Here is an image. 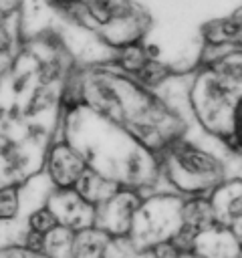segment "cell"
<instances>
[{
    "label": "cell",
    "instance_id": "obj_1",
    "mask_svg": "<svg viewBox=\"0 0 242 258\" xmlns=\"http://www.w3.org/2000/svg\"><path fill=\"white\" fill-rule=\"evenodd\" d=\"M157 159L159 173L171 183V187L192 198L210 196L222 181H226L224 161L216 153L182 135L169 141Z\"/></svg>",
    "mask_w": 242,
    "mask_h": 258
},
{
    "label": "cell",
    "instance_id": "obj_2",
    "mask_svg": "<svg viewBox=\"0 0 242 258\" xmlns=\"http://www.w3.org/2000/svg\"><path fill=\"white\" fill-rule=\"evenodd\" d=\"M182 204L173 196H157L141 202L129 232V240L139 248H153L161 242L177 240L182 232Z\"/></svg>",
    "mask_w": 242,
    "mask_h": 258
},
{
    "label": "cell",
    "instance_id": "obj_3",
    "mask_svg": "<svg viewBox=\"0 0 242 258\" xmlns=\"http://www.w3.org/2000/svg\"><path fill=\"white\" fill-rule=\"evenodd\" d=\"M44 171L48 183L54 189H75V185L87 171V163L81 153L63 139L48 147L44 157Z\"/></svg>",
    "mask_w": 242,
    "mask_h": 258
},
{
    "label": "cell",
    "instance_id": "obj_4",
    "mask_svg": "<svg viewBox=\"0 0 242 258\" xmlns=\"http://www.w3.org/2000/svg\"><path fill=\"white\" fill-rule=\"evenodd\" d=\"M139 204L133 189H119L109 202L95 210V228L107 232L111 238L129 236Z\"/></svg>",
    "mask_w": 242,
    "mask_h": 258
},
{
    "label": "cell",
    "instance_id": "obj_5",
    "mask_svg": "<svg viewBox=\"0 0 242 258\" xmlns=\"http://www.w3.org/2000/svg\"><path fill=\"white\" fill-rule=\"evenodd\" d=\"M56 222L73 232L95 226V208L87 204L75 189H52L44 204Z\"/></svg>",
    "mask_w": 242,
    "mask_h": 258
},
{
    "label": "cell",
    "instance_id": "obj_6",
    "mask_svg": "<svg viewBox=\"0 0 242 258\" xmlns=\"http://www.w3.org/2000/svg\"><path fill=\"white\" fill-rule=\"evenodd\" d=\"M190 250L196 252L202 258H240L242 256V244L238 242L232 228L214 224L208 230L200 232L192 244Z\"/></svg>",
    "mask_w": 242,
    "mask_h": 258
},
{
    "label": "cell",
    "instance_id": "obj_7",
    "mask_svg": "<svg viewBox=\"0 0 242 258\" xmlns=\"http://www.w3.org/2000/svg\"><path fill=\"white\" fill-rule=\"evenodd\" d=\"M210 206L214 210L216 222L222 226H232L242 218V179L222 181L210 196Z\"/></svg>",
    "mask_w": 242,
    "mask_h": 258
},
{
    "label": "cell",
    "instance_id": "obj_8",
    "mask_svg": "<svg viewBox=\"0 0 242 258\" xmlns=\"http://www.w3.org/2000/svg\"><path fill=\"white\" fill-rule=\"evenodd\" d=\"M119 189H123V187L117 181H113V179H109V177H105V175H101V173H97L89 167L83 173V177L79 179V183L75 185V191L87 204H91L95 210L99 206H103L105 202H109Z\"/></svg>",
    "mask_w": 242,
    "mask_h": 258
},
{
    "label": "cell",
    "instance_id": "obj_9",
    "mask_svg": "<svg viewBox=\"0 0 242 258\" xmlns=\"http://www.w3.org/2000/svg\"><path fill=\"white\" fill-rule=\"evenodd\" d=\"M111 236L95 226L77 230L73 236L71 258H105Z\"/></svg>",
    "mask_w": 242,
    "mask_h": 258
},
{
    "label": "cell",
    "instance_id": "obj_10",
    "mask_svg": "<svg viewBox=\"0 0 242 258\" xmlns=\"http://www.w3.org/2000/svg\"><path fill=\"white\" fill-rule=\"evenodd\" d=\"M20 212V187L16 183L0 185V224L12 222Z\"/></svg>",
    "mask_w": 242,
    "mask_h": 258
},
{
    "label": "cell",
    "instance_id": "obj_11",
    "mask_svg": "<svg viewBox=\"0 0 242 258\" xmlns=\"http://www.w3.org/2000/svg\"><path fill=\"white\" fill-rule=\"evenodd\" d=\"M56 226H60V224L56 222L54 214H52L46 206H40V208H36V210L28 216V228H26V232L42 238L44 234H48V232L54 230Z\"/></svg>",
    "mask_w": 242,
    "mask_h": 258
},
{
    "label": "cell",
    "instance_id": "obj_12",
    "mask_svg": "<svg viewBox=\"0 0 242 258\" xmlns=\"http://www.w3.org/2000/svg\"><path fill=\"white\" fill-rule=\"evenodd\" d=\"M230 228H232V232L236 234V238H238V242L242 244V218H240V220H236V222H234V224H232Z\"/></svg>",
    "mask_w": 242,
    "mask_h": 258
},
{
    "label": "cell",
    "instance_id": "obj_13",
    "mask_svg": "<svg viewBox=\"0 0 242 258\" xmlns=\"http://www.w3.org/2000/svg\"><path fill=\"white\" fill-rule=\"evenodd\" d=\"M177 258H202V256H198V254H196V252H192V250H182Z\"/></svg>",
    "mask_w": 242,
    "mask_h": 258
},
{
    "label": "cell",
    "instance_id": "obj_14",
    "mask_svg": "<svg viewBox=\"0 0 242 258\" xmlns=\"http://www.w3.org/2000/svg\"><path fill=\"white\" fill-rule=\"evenodd\" d=\"M58 2H60L63 6H67V8H69V6H73V4L77 2V0H58Z\"/></svg>",
    "mask_w": 242,
    "mask_h": 258
}]
</instances>
